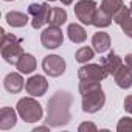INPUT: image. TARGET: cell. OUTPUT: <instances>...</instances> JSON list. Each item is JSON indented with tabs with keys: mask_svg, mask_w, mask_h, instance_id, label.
<instances>
[{
	"mask_svg": "<svg viewBox=\"0 0 132 132\" xmlns=\"http://www.w3.org/2000/svg\"><path fill=\"white\" fill-rule=\"evenodd\" d=\"M16 65H17V70H19L20 73L28 75V73H31V72L36 70V65H37V64H36V59H34L33 54H30V53H23Z\"/></svg>",
	"mask_w": 132,
	"mask_h": 132,
	"instance_id": "obj_16",
	"label": "cell"
},
{
	"mask_svg": "<svg viewBox=\"0 0 132 132\" xmlns=\"http://www.w3.org/2000/svg\"><path fill=\"white\" fill-rule=\"evenodd\" d=\"M124 61H126V65H127V67L132 70V53H129V54L124 57Z\"/></svg>",
	"mask_w": 132,
	"mask_h": 132,
	"instance_id": "obj_27",
	"label": "cell"
},
{
	"mask_svg": "<svg viewBox=\"0 0 132 132\" xmlns=\"http://www.w3.org/2000/svg\"><path fill=\"white\" fill-rule=\"evenodd\" d=\"M79 93L82 95V110L87 113H95L103 109L106 103L104 92L101 89L100 81H89L81 79L79 82Z\"/></svg>",
	"mask_w": 132,
	"mask_h": 132,
	"instance_id": "obj_2",
	"label": "cell"
},
{
	"mask_svg": "<svg viewBox=\"0 0 132 132\" xmlns=\"http://www.w3.org/2000/svg\"><path fill=\"white\" fill-rule=\"evenodd\" d=\"M93 50L92 48H89V47H82V48H79L78 51H76V54H75V57H76V61L78 62H87V61H90L92 57H93Z\"/></svg>",
	"mask_w": 132,
	"mask_h": 132,
	"instance_id": "obj_23",
	"label": "cell"
},
{
	"mask_svg": "<svg viewBox=\"0 0 132 132\" xmlns=\"http://www.w3.org/2000/svg\"><path fill=\"white\" fill-rule=\"evenodd\" d=\"M124 109L129 113H132V95H129V96L124 98Z\"/></svg>",
	"mask_w": 132,
	"mask_h": 132,
	"instance_id": "obj_26",
	"label": "cell"
},
{
	"mask_svg": "<svg viewBox=\"0 0 132 132\" xmlns=\"http://www.w3.org/2000/svg\"><path fill=\"white\" fill-rule=\"evenodd\" d=\"M28 14L31 16V25L33 28H40L48 22L50 6L47 3H31L28 6Z\"/></svg>",
	"mask_w": 132,
	"mask_h": 132,
	"instance_id": "obj_7",
	"label": "cell"
},
{
	"mask_svg": "<svg viewBox=\"0 0 132 132\" xmlns=\"http://www.w3.org/2000/svg\"><path fill=\"white\" fill-rule=\"evenodd\" d=\"M72 2H73V0H62L64 5H72Z\"/></svg>",
	"mask_w": 132,
	"mask_h": 132,
	"instance_id": "obj_29",
	"label": "cell"
},
{
	"mask_svg": "<svg viewBox=\"0 0 132 132\" xmlns=\"http://www.w3.org/2000/svg\"><path fill=\"white\" fill-rule=\"evenodd\" d=\"M110 23H112V16H109L107 13H104L101 8H98L96 13H95V17H93V23L92 25H95L98 28H106Z\"/></svg>",
	"mask_w": 132,
	"mask_h": 132,
	"instance_id": "obj_22",
	"label": "cell"
},
{
	"mask_svg": "<svg viewBox=\"0 0 132 132\" xmlns=\"http://www.w3.org/2000/svg\"><path fill=\"white\" fill-rule=\"evenodd\" d=\"M113 20L121 27L123 33L132 39V11H130V8L123 6V8L117 13V16L113 17Z\"/></svg>",
	"mask_w": 132,
	"mask_h": 132,
	"instance_id": "obj_11",
	"label": "cell"
},
{
	"mask_svg": "<svg viewBox=\"0 0 132 132\" xmlns=\"http://www.w3.org/2000/svg\"><path fill=\"white\" fill-rule=\"evenodd\" d=\"M6 22L11 27L20 28V27H25L28 23V16L23 14V13H20V11H10L6 14Z\"/></svg>",
	"mask_w": 132,
	"mask_h": 132,
	"instance_id": "obj_20",
	"label": "cell"
},
{
	"mask_svg": "<svg viewBox=\"0 0 132 132\" xmlns=\"http://www.w3.org/2000/svg\"><path fill=\"white\" fill-rule=\"evenodd\" d=\"M101 64H103V67L109 72V75H115L117 70L123 65V61H121V57H120L117 53L110 51L107 56H104V57L101 59Z\"/></svg>",
	"mask_w": 132,
	"mask_h": 132,
	"instance_id": "obj_14",
	"label": "cell"
},
{
	"mask_svg": "<svg viewBox=\"0 0 132 132\" xmlns=\"http://www.w3.org/2000/svg\"><path fill=\"white\" fill-rule=\"evenodd\" d=\"M113 78H115L117 86L121 87V89H129L132 86V70L127 67V65L126 67L121 65V67L117 70V73L113 75Z\"/></svg>",
	"mask_w": 132,
	"mask_h": 132,
	"instance_id": "obj_12",
	"label": "cell"
},
{
	"mask_svg": "<svg viewBox=\"0 0 132 132\" xmlns=\"http://www.w3.org/2000/svg\"><path fill=\"white\" fill-rule=\"evenodd\" d=\"M25 89H27L28 95H31V96H42L47 92V89H48V82H47L45 76L34 75V76H31L27 81Z\"/></svg>",
	"mask_w": 132,
	"mask_h": 132,
	"instance_id": "obj_10",
	"label": "cell"
},
{
	"mask_svg": "<svg viewBox=\"0 0 132 132\" xmlns=\"http://www.w3.org/2000/svg\"><path fill=\"white\" fill-rule=\"evenodd\" d=\"M16 121H17V117H16L14 109L2 107V110H0V129L8 130V129H11L16 124Z\"/></svg>",
	"mask_w": 132,
	"mask_h": 132,
	"instance_id": "obj_15",
	"label": "cell"
},
{
	"mask_svg": "<svg viewBox=\"0 0 132 132\" xmlns=\"http://www.w3.org/2000/svg\"><path fill=\"white\" fill-rule=\"evenodd\" d=\"M117 130L118 132H129V130H132V118L123 117L118 121V124H117Z\"/></svg>",
	"mask_w": 132,
	"mask_h": 132,
	"instance_id": "obj_24",
	"label": "cell"
},
{
	"mask_svg": "<svg viewBox=\"0 0 132 132\" xmlns=\"http://www.w3.org/2000/svg\"><path fill=\"white\" fill-rule=\"evenodd\" d=\"M79 132H86V130H90V132H95L96 130V126L93 124V123H82L79 127Z\"/></svg>",
	"mask_w": 132,
	"mask_h": 132,
	"instance_id": "obj_25",
	"label": "cell"
},
{
	"mask_svg": "<svg viewBox=\"0 0 132 132\" xmlns=\"http://www.w3.org/2000/svg\"><path fill=\"white\" fill-rule=\"evenodd\" d=\"M8 2H10V0H8Z\"/></svg>",
	"mask_w": 132,
	"mask_h": 132,
	"instance_id": "obj_32",
	"label": "cell"
},
{
	"mask_svg": "<svg viewBox=\"0 0 132 132\" xmlns=\"http://www.w3.org/2000/svg\"><path fill=\"white\" fill-rule=\"evenodd\" d=\"M3 86L10 93H19L25 84H23V78L19 73H10L3 79Z\"/></svg>",
	"mask_w": 132,
	"mask_h": 132,
	"instance_id": "obj_13",
	"label": "cell"
},
{
	"mask_svg": "<svg viewBox=\"0 0 132 132\" xmlns=\"http://www.w3.org/2000/svg\"><path fill=\"white\" fill-rule=\"evenodd\" d=\"M123 6H124V5H123V0H103L100 8H101L104 13H107L109 16L115 17L117 13H118Z\"/></svg>",
	"mask_w": 132,
	"mask_h": 132,
	"instance_id": "obj_21",
	"label": "cell"
},
{
	"mask_svg": "<svg viewBox=\"0 0 132 132\" xmlns=\"http://www.w3.org/2000/svg\"><path fill=\"white\" fill-rule=\"evenodd\" d=\"M48 2H54V0H48Z\"/></svg>",
	"mask_w": 132,
	"mask_h": 132,
	"instance_id": "obj_31",
	"label": "cell"
},
{
	"mask_svg": "<svg viewBox=\"0 0 132 132\" xmlns=\"http://www.w3.org/2000/svg\"><path fill=\"white\" fill-rule=\"evenodd\" d=\"M17 112L20 115V118L27 123H34L39 121L44 115L42 112V106L33 100V98H22L17 103Z\"/></svg>",
	"mask_w": 132,
	"mask_h": 132,
	"instance_id": "obj_4",
	"label": "cell"
},
{
	"mask_svg": "<svg viewBox=\"0 0 132 132\" xmlns=\"http://www.w3.org/2000/svg\"><path fill=\"white\" fill-rule=\"evenodd\" d=\"M40 42H42V45H44L45 48L53 50V48H57V47L62 45V42H64V34H62V31L59 30V27L50 25L47 30L42 31Z\"/></svg>",
	"mask_w": 132,
	"mask_h": 132,
	"instance_id": "obj_9",
	"label": "cell"
},
{
	"mask_svg": "<svg viewBox=\"0 0 132 132\" xmlns=\"http://www.w3.org/2000/svg\"><path fill=\"white\" fill-rule=\"evenodd\" d=\"M67 33H69L70 40L75 42V44H82V42L86 40V37H87L86 30H84L81 25H78V23H70Z\"/></svg>",
	"mask_w": 132,
	"mask_h": 132,
	"instance_id": "obj_19",
	"label": "cell"
},
{
	"mask_svg": "<svg viewBox=\"0 0 132 132\" xmlns=\"http://www.w3.org/2000/svg\"><path fill=\"white\" fill-rule=\"evenodd\" d=\"M92 45L95 48V51L98 53H104L110 48V37L107 33H103V31H98L93 34L92 37Z\"/></svg>",
	"mask_w": 132,
	"mask_h": 132,
	"instance_id": "obj_17",
	"label": "cell"
},
{
	"mask_svg": "<svg viewBox=\"0 0 132 132\" xmlns=\"http://www.w3.org/2000/svg\"><path fill=\"white\" fill-rule=\"evenodd\" d=\"M96 3L93 0H81L79 3L75 5V14L78 17V20H81L84 25H92L93 23V17L96 13Z\"/></svg>",
	"mask_w": 132,
	"mask_h": 132,
	"instance_id": "obj_5",
	"label": "cell"
},
{
	"mask_svg": "<svg viewBox=\"0 0 132 132\" xmlns=\"http://www.w3.org/2000/svg\"><path fill=\"white\" fill-rule=\"evenodd\" d=\"M42 69L50 76H61L65 72V61L57 54H48L42 61Z\"/></svg>",
	"mask_w": 132,
	"mask_h": 132,
	"instance_id": "obj_8",
	"label": "cell"
},
{
	"mask_svg": "<svg viewBox=\"0 0 132 132\" xmlns=\"http://www.w3.org/2000/svg\"><path fill=\"white\" fill-rule=\"evenodd\" d=\"M72 103H73V98L69 92H65V90L56 92L48 100V104H47L48 106L47 107V124L51 127H61V126H65L67 123H70Z\"/></svg>",
	"mask_w": 132,
	"mask_h": 132,
	"instance_id": "obj_1",
	"label": "cell"
},
{
	"mask_svg": "<svg viewBox=\"0 0 132 132\" xmlns=\"http://www.w3.org/2000/svg\"><path fill=\"white\" fill-rule=\"evenodd\" d=\"M0 36H2V56L8 64H17L20 56L23 54L22 47H20V39H17L13 34H8L5 30H0Z\"/></svg>",
	"mask_w": 132,
	"mask_h": 132,
	"instance_id": "obj_3",
	"label": "cell"
},
{
	"mask_svg": "<svg viewBox=\"0 0 132 132\" xmlns=\"http://www.w3.org/2000/svg\"><path fill=\"white\" fill-rule=\"evenodd\" d=\"M37 130H47V127H45V126H40V127H36V129H34V132H37Z\"/></svg>",
	"mask_w": 132,
	"mask_h": 132,
	"instance_id": "obj_28",
	"label": "cell"
},
{
	"mask_svg": "<svg viewBox=\"0 0 132 132\" xmlns=\"http://www.w3.org/2000/svg\"><path fill=\"white\" fill-rule=\"evenodd\" d=\"M109 76V72L103 67V64H87L78 70V78L89 81H103Z\"/></svg>",
	"mask_w": 132,
	"mask_h": 132,
	"instance_id": "obj_6",
	"label": "cell"
},
{
	"mask_svg": "<svg viewBox=\"0 0 132 132\" xmlns=\"http://www.w3.org/2000/svg\"><path fill=\"white\" fill-rule=\"evenodd\" d=\"M65 20H67V11H65L64 8H50V14H48V22L50 25L53 27H61L62 23H65Z\"/></svg>",
	"mask_w": 132,
	"mask_h": 132,
	"instance_id": "obj_18",
	"label": "cell"
},
{
	"mask_svg": "<svg viewBox=\"0 0 132 132\" xmlns=\"http://www.w3.org/2000/svg\"><path fill=\"white\" fill-rule=\"evenodd\" d=\"M130 11H132V3H130Z\"/></svg>",
	"mask_w": 132,
	"mask_h": 132,
	"instance_id": "obj_30",
	"label": "cell"
}]
</instances>
